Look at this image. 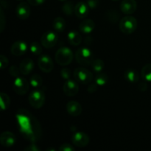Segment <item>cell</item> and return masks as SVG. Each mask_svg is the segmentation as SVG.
Returning a JSON list of instances; mask_svg holds the SVG:
<instances>
[{
    "mask_svg": "<svg viewBox=\"0 0 151 151\" xmlns=\"http://www.w3.org/2000/svg\"><path fill=\"white\" fill-rule=\"evenodd\" d=\"M89 7L88 4L83 1H80L75 5V14L78 19H83L88 16L89 13Z\"/></svg>",
    "mask_w": 151,
    "mask_h": 151,
    "instance_id": "17",
    "label": "cell"
},
{
    "mask_svg": "<svg viewBox=\"0 0 151 151\" xmlns=\"http://www.w3.org/2000/svg\"><path fill=\"white\" fill-rule=\"evenodd\" d=\"M58 150L59 151H75V147L71 145L70 144L64 143V144H62L59 147Z\"/></svg>",
    "mask_w": 151,
    "mask_h": 151,
    "instance_id": "35",
    "label": "cell"
},
{
    "mask_svg": "<svg viewBox=\"0 0 151 151\" xmlns=\"http://www.w3.org/2000/svg\"><path fill=\"white\" fill-rule=\"evenodd\" d=\"M29 103L34 109H41L45 103V94L41 90L31 91L29 95Z\"/></svg>",
    "mask_w": 151,
    "mask_h": 151,
    "instance_id": "6",
    "label": "cell"
},
{
    "mask_svg": "<svg viewBox=\"0 0 151 151\" xmlns=\"http://www.w3.org/2000/svg\"><path fill=\"white\" fill-rule=\"evenodd\" d=\"M73 75L77 82L83 85L90 83L94 78L93 74L88 69L83 67L76 68L74 71Z\"/></svg>",
    "mask_w": 151,
    "mask_h": 151,
    "instance_id": "4",
    "label": "cell"
},
{
    "mask_svg": "<svg viewBox=\"0 0 151 151\" xmlns=\"http://www.w3.org/2000/svg\"><path fill=\"white\" fill-rule=\"evenodd\" d=\"M63 91L65 95L68 97H74L77 95L79 91V86H78V82L72 79L66 80L63 84Z\"/></svg>",
    "mask_w": 151,
    "mask_h": 151,
    "instance_id": "11",
    "label": "cell"
},
{
    "mask_svg": "<svg viewBox=\"0 0 151 151\" xmlns=\"http://www.w3.org/2000/svg\"><path fill=\"white\" fill-rule=\"evenodd\" d=\"M147 88H148V86H147V84L145 82H141L139 83L138 85V88L139 91H147Z\"/></svg>",
    "mask_w": 151,
    "mask_h": 151,
    "instance_id": "40",
    "label": "cell"
},
{
    "mask_svg": "<svg viewBox=\"0 0 151 151\" xmlns=\"http://www.w3.org/2000/svg\"><path fill=\"white\" fill-rule=\"evenodd\" d=\"M66 111L68 112L70 116H78L81 115L82 113V106L78 102L75 101V100H72L66 103Z\"/></svg>",
    "mask_w": 151,
    "mask_h": 151,
    "instance_id": "16",
    "label": "cell"
},
{
    "mask_svg": "<svg viewBox=\"0 0 151 151\" xmlns=\"http://www.w3.org/2000/svg\"><path fill=\"white\" fill-rule=\"evenodd\" d=\"M24 150H25V151H39L40 148L37 145L32 144V145H28L27 147H25V148L24 149Z\"/></svg>",
    "mask_w": 151,
    "mask_h": 151,
    "instance_id": "39",
    "label": "cell"
},
{
    "mask_svg": "<svg viewBox=\"0 0 151 151\" xmlns=\"http://www.w3.org/2000/svg\"><path fill=\"white\" fill-rule=\"evenodd\" d=\"M9 73H10V76L13 77V78H18L19 77L21 72L19 68H18L16 66H10L9 69Z\"/></svg>",
    "mask_w": 151,
    "mask_h": 151,
    "instance_id": "32",
    "label": "cell"
},
{
    "mask_svg": "<svg viewBox=\"0 0 151 151\" xmlns=\"http://www.w3.org/2000/svg\"><path fill=\"white\" fill-rule=\"evenodd\" d=\"M94 81H95V83L97 85L100 86H105L108 83L109 77L106 74L99 72L96 75L95 78H94Z\"/></svg>",
    "mask_w": 151,
    "mask_h": 151,
    "instance_id": "26",
    "label": "cell"
},
{
    "mask_svg": "<svg viewBox=\"0 0 151 151\" xmlns=\"http://www.w3.org/2000/svg\"><path fill=\"white\" fill-rule=\"evenodd\" d=\"M71 70L69 68H63L60 70V76L64 80H69L71 78Z\"/></svg>",
    "mask_w": 151,
    "mask_h": 151,
    "instance_id": "33",
    "label": "cell"
},
{
    "mask_svg": "<svg viewBox=\"0 0 151 151\" xmlns=\"http://www.w3.org/2000/svg\"><path fill=\"white\" fill-rule=\"evenodd\" d=\"M58 41V35L56 32L48 31L44 32L41 38V43L46 49H51L56 45Z\"/></svg>",
    "mask_w": 151,
    "mask_h": 151,
    "instance_id": "8",
    "label": "cell"
},
{
    "mask_svg": "<svg viewBox=\"0 0 151 151\" xmlns=\"http://www.w3.org/2000/svg\"><path fill=\"white\" fill-rule=\"evenodd\" d=\"M52 26L55 30L58 32H61L66 28V21L62 17H57L52 22Z\"/></svg>",
    "mask_w": 151,
    "mask_h": 151,
    "instance_id": "22",
    "label": "cell"
},
{
    "mask_svg": "<svg viewBox=\"0 0 151 151\" xmlns=\"http://www.w3.org/2000/svg\"><path fill=\"white\" fill-rule=\"evenodd\" d=\"M84 42H85V44H86V45H90V44L92 43V38H91V36L86 37V38H85V41H84Z\"/></svg>",
    "mask_w": 151,
    "mask_h": 151,
    "instance_id": "41",
    "label": "cell"
},
{
    "mask_svg": "<svg viewBox=\"0 0 151 151\" xmlns=\"http://www.w3.org/2000/svg\"><path fill=\"white\" fill-rule=\"evenodd\" d=\"M75 59L78 64L83 66H88L94 61V54L88 47H81L75 52Z\"/></svg>",
    "mask_w": 151,
    "mask_h": 151,
    "instance_id": "1",
    "label": "cell"
},
{
    "mask_svg": "<svg viewBox=\"0 0 151 151\" xmlns=\"http://www.w3.org/2000/svg\"><path fill=\"white\" fill-rule=\"evenodd\" d=\"M6 26V18L4 16V10H3L2 7H1L0 10V32H2L4 31V28Z\"/></svg>",
    "mask_w": 151,
    "mask_h": 151,
    "instance_id": "31",
    "label": "cell"
},
{
    "mask_svg": "<svg viewBox=\"0 0 151 151\" xmlns=\"http://www.w3.org/2000/svg\"><path fill=\"white\" fill-rule=\"evenodd\" d=\"M30 7L28 2L25 1H21L16 8V13L17 17L22 20H25L28 19L30 16Z\"/></svg>",
    "mask_w": 151,
    "mask_h": 151,
    "instance_id": "12",
    "label": "cell"
},
{
    "mask_svg": "<svg viewBox=\"0 0 151 151\" xmlns=\"http://www.w3.org/2000/svg\"><path fill=\"white\" fill-rule=\"evenodd\" d=\"M124 78L128 82L136 83L139 81V75L138 72L134 69H128L124 73Z\"/></svg>",
    "mask_w": 151,
    "mask_h": 151,
    "instance_id": "21",
    "label": "cell"
},
{
    "mask_svg": "<svg viewBox=\"0 0 151 151\" xmlns=\"http://www.w3.org/2000/svg\"><path fill=\"white\" fill-rule=\"evenodd\" d=\"M119 27L122 33L127 35L133 33L137 28V19L132 16L127 15L119 21Z\"/></svg>",
    "mask_w": 151,
    "mask_h": 151,
    "instance_id": "3",
    "label": "cell"
},
{
    "mask_svg": "<svg viewBox=\"0 0 151 151\" xmlns=\"http://www.w3.org/2000/svg\"><path fill=\"white\" fill-rule=\"evenodd\" d=\"M29 83L24 77H18L15 79L13 84V88L19 95H24L27 93L29 88Z\"/></svg>",
    "mask_w": 151,
    "mask_h": 151,
    "instance_id": "7",
    "label": "cell"
},
{
    "mask_svg": "<svg viewBox=\"0 0 151 151\" xmlns=\"http://www.w3.org/2000/svg\"><path fill=\"white\" fill-rule=\"evenodd\" d=\"M34 66H35V64H34L33 60L29 58H26L21 62L19 65L21 74L24 75H28L33 70Z\"/></svg>",
    "mask_w": 151,
    "mask_h": 151,
    "instance_id": "18",
    "label": "cell"
},
{
    "mask_svg": "<svg viewBox=\"0 0 151 151\" xmlns=\"http://www.w3.org/2000/svg\"><path fill=\"white\" fill-rule=\"evenodd\" d=\"M75 7L72 1H66L62 7V11L66 16H70L75 13Z\"/></svg>",
    "mask_w": 151,
    "mask_h": 151,
    "instance_id": "27",
    "label": "cell"
},
{
    "mask_svg": "<svg viewBox=\"0 0 151 151\" xmlns=\"http://www.w3.org/2000/svg\"><path fill=\"white\" fill-rule=\"evenodd\" d=\"M67 39L69 44L72 46H79L82 42V36L78 32L75 30L70 31L67 35Z\"/></svg>",
    "mask_w": 151,
    "mask_h": 151,
    "instance_id": "20",
    "label": "cell"
},
{
    "mask_svg": "<svg viewBox=\"0 0 151 151\" xmlns=\"http://www.w3.org/2000/svg\"><path fill=\"white\" fill-rule=\"evenodd\" d=\"M29 83L33 88H39L43 84V78L38 74L32 75L29 78Z\"/></svg>",
    "mask_w": 151,
    "mask_h": 151,
    "instance_id": "23",
    "label": "cell"
},
{
    "mask_svg": "<svg viewBox=\"0 0 151 151\" xmlns=\"http://www.w3.org/2000/svg\"><path fill=\"white\" fill-rule=\"evenodd\" d=\"M106 17H107L108 20L112 23H116V22L119 21V13H117L116 10H111L108 11L107 14H106Z\"/></svg>",
    "mask_w": 151,
    "mask_h": 151,
    "instance_id": "30",
    "label": "cell"
},
{
    "mask_svg": "<svg viewBox=\"0 0 151 151\" xmlns=\"http://www.w3.org/2000/svg\"><path fill=\"white\" fill-rule=\"evenodd\" d=\"M91 66H92V69L94 72L99 73V72H101L103 70L105 67V63L103 60L97 58L94 60L93 63H91Z\"/></svg>",
    "mask_w": 151,
    "mask_h": 151,
    "instance_id": "28",
    "label": "cell"
},
{
    "mask_svg": "<svg viewBox=\"0 0 151 151\" xmlns=\"http://www.w3.org/2000/svg\"><path fill=\"white\" fill-rule=\"evenodd\" d=\"M100 0H87V4L90 9H95L98 6Z\"/></svg>",
    "mask_w": 151,
    "mask_h": 151,
    "instance_id": "36",
    "label": "cell"
},
{
    "mask_svg": "<svg viewBox=\"0 0 151 151\" xmlns=\"http://www.w3.org/2000/svg\"><path fill=\"white\" fill-rule=\"evenodd\" d=\"M29 50L35 55H40L43 51L42 44H40L36 41L32 42L29 46Z\"/></svg>",
    "mask_w": 151,
    "mask_h": 151,
    "instance_id": "29",
    "label": "cell"
},
{
    "mask_svg": "<svg viewBox=\"0 0 151 151\" xmlns=\"http://www.w3.org/2000/svg\"><path fill=\"white\" fill-rule=\"evenodd\" d=\"M27 45L24 41H17L12 44L10 47V52L14 56H22L26 53Z\"/></svg>",
    "mask_w": 151,
    "mask_h": 151,
    "instance_id": "15",
    "label": "cell"
},
{
    "mask_svg": "<svg viewBox=\"0 0 151 151\" xmlns=\"http://www.w3.org/2000/svg\"><path fill=\"white\" fill-rule=\"evenodd\" d=\"M17 117L18 123H19L20 130L22 134H24L25 135L32 137V124H31V119L28 115L24 114V113H19L16 116Z\"/></svg>",
    "mask_w": 151,
    "mask_h": 151,
    "instance_id": "5",
    "label": "cell"
},
{
    "mask_svg": "<svg viewBox=\"0 0 151 151\" xmlns=\"http://www.w3.org/2000/svg\"><path fill=\"white\" fill-rule=\"evenodd\" d=\"M97 88H98V85L97 83H91L88 86V87L87 88V91L90 94H93V93H95L97 91Z\"/></svg>",
    "mask_w": 151,
    "mask_h": 151,
    "instance_id": "37",
    "label": "cell"
},
{
    "mask_svg": "<svg viewBox=\"0 0 151 151\" xmlns=\"http://www.w3.org/2000/svg\"><path fill=\"white\" fill-rule=\"evenodd\" d=\"M59 1H67V0H59Z\"/></svg>",
    "mask_w": 151,
    "mask_h": 151,
    "instance_id": "42",
    "label": "cell"
},
{
    "mask_svg": "<svg viewBox=\"0 0 151 151\" xmlns=\"http://www.w3.org/2000/svg\"><path fill=\"white\" fill-rule=\"evenodd\" d=\"M95 28V23L92 19H86L83 20L79 24V29L84 34H89Z\"/></svg>",
    "mask_w": 151,
    "mask_h": 151,
    "instance_id": "19",
    "label": "cell"
},
{
    "mask_svg": "<svg viewBox=\"0 0 151 151\" xmlns=\"http://www.w3.org/2000/svg\"><path fill=\"white\" fill-rule=\"evenodd\" d=\"M113 1H119V0H113Z\"/></svg>",
    "mask_w": 151,
    "mask_h": 151,
    "instance_id": "44",
    "label": "cell"
},
{
    "mask_svg": "<svg viewBox=\"0 0 151 151\" xmlns=\"http://www.w3.org/2000/svg\"><path fill=\"white\" fill-rule=\"evenodd\" d=\"M89 137L84 132L78 131L73 134L72 137V142L75 146L78 147H85L89 143Z\"/></svg>",
    "mask_w": 151,
    "mask_h": 151,
    "instance_id": "10",
    "label": "cell"
},
{
    "mask_svg": "<svg viewBox=\"0 0 151 151\" xmlns=\"http://www.w3.org/2000/svg\"><path fill=\"white\" fill-rule=\"evenodd\" d=\"M8 63L9 61L7 58L3 55H0V68H1V69H4L5 68H7L8 66Z\"/></svg>",
    "mask_w": 151,
    "mask_h": 151,
    "instance_id": "34",
    "label": "cell"
},
{
    "mask_svg": "<svg viewBox=\"0 0 151 151\" xmlns=\"http://www.w3.org/2000/svg\"><path fill=\"white\" fill-rule=\"evenodd\" d=\"M141 75L145 81L151 82V63H147L143 66L142 69Z\"/></svg>",
    "mask_w": 151,
    "mask_h": 151,
    "instance_id": "25",
    "label": "cell"
},
{
    "mask_svg": "<svg viewBox=\"0 0 151 151\" xmlns=\"http://www.w3.org/2000/svg\"><path fill=\"white\" fill-rule=\"evenodd\" d=\"M0 100H1V109L2 111H6L10 105V97L6 93H0Z\"/></svg>",
    "mask_w": 151,
    "mask_h": 151,
    "instance_id": "24",
    "label": "cell"
},
{
    "mask_svg": "<svg viewBox=\"0 0 151 151\" xmlns=\"http://www.w3.org/2000/svg\"><path fill=\"white\" fill-rule=\"evenodd\" d=\"M137 8L136 0H122L120 4V10L124 14L131 15L135 13Z\"/></svg>",
    "mask_w": 151,
    "mask_h": 151,
    "instance_id": "14",
    "label": "cell"
},
{
    "mask_svg": "<svg viewBox=\"0 0 151 151\" xmlns=\"http://www.w3.org/2000/svg\"><path fill=\"white\" fill-rule=\"evenodd\" d=\"M38 66L40 70L44 73H50L53 70L54 63L51 58L47 55H43L38 58Z\"/></svg>",
    "mask_w": 151,
    "mask_h": 151,
    "instance_id": "9",
    "label": "cell"
},
{
    "mask_svg": "<svg viewBox=\"0 0 151 151\" xmlns=\"http://www.w3.org/2000/svg\"><path fill=\"white\" fill-rule=\"evenodd\" d=\"M74 58V55L69 47H62L57 50L55 55L56 63L61 66L70 64Z\"/></svg>",
    "mask_w": 151,
    "mask_h": 151,
    "instance_id": "2",
    "label": "cell"
},
{
    "mask_svg": "<svg viewBox=\"0 0 151 151\" xmlns=\"http://www.w3.org/2000/svg\"><path fill=\"white\" fill-rule=\"evenodd\" d=\"M16 142V136L10 131H4L0 136V142L4 147H13Z\"/></svg>",
    "mask_w": 151,
    "mask_h": 151,
    "instance_id": "13",
    "label": "cell"
},
{
    "mask_svg": "<svg viewBox=\"0 0 151 151\" xmlns=\"http://www.w3.org/2000/svg\"><path fill=\"white\" fill-rule=\"evenodd\" d=\"M16 1H22L23 0H16Z\"/></svg>",
    "mask_w": 151,
    "mask_h": 151,
    "instance_id": "43",
    "label": "cell"
},
{
    "mask_svg": "<svg viewBox=\"0 0 151 151\" xmlns=\"http://www.w3.org/2000/svg\"><path fill=\"white\" fill-rule=\"evenodd\" d=\"M46 0H27V2L30 5L32 6H39L44 4Z\"/></svg>",
    "mask_w": 151,
    "mask_h": 151,
    "instance_id": "38",
    "label": "cell"
}]
</instances>
